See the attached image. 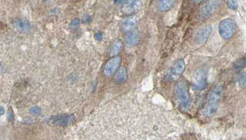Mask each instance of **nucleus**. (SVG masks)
<instances>
[{
    "mask_svg": "<svg viewBox=\"0 0 246 140\" xmlns=\"http://www.w3.org/2000/svg\"><path fill=\"white\" fill-rule=\"evenodd\" d=\"M149 114L138 99L123 97L99 108L84 125L82 140H145Z\"/></svg>",
    "mask_w": 246,
    "mask_h": 140,
    "instance_id": "obj_1",
    "label": "nucleus"
},
{
    "mask_svg": "<svg viewBox=\"0 0 246 140\" xmlns=\"http://www.w3.org/2000/svg\"><path fill=\"white\" fill-rule=\"evenodd\" d=\"M175 94L180 108L184 111H187L190 107V97L188 92L186 84L184 80L179 81L176 84Z\"/></svg>",
    "mask_w": 246,
    "mask_h": 140,
    "instance_id": "obj_2",
    "label": "nucleus"
},
{
    "mask_svg": "<svg viewBox=\"0 0 246 140\" xmlns=\"http://www.w3.org/2000/svg\"><path fill=\"white\" fill-rule=\"evenodd\" d=\"M220 35L225 40H229L235 34V23L231 18H226L220 22L218 27Z\"/></svg>",
    "mask_w": 246,
    "mask_h": 140,
    "instance_id": "obj_3",
    "label": "nucleus"
},
{
    "mask_svg": "<svg viewBox=\"0 0 246 140\" xmlns=\"http://www.w3.org/2000/svg\"><path fill=\"white\" fill-rule=\"evenodd\" d=\"M220 7L218 1H209L205 3L199 12V16L201 19H207L218 11Z\"/></svg>",
    "mask_w": 246,
    "mask_h": 140,
    "instance_id": "obj_4",
    "label": "nucleus"
},
{
    "mask_svg": "<svg viewBox=\"0 0 246 140\" xmlns=\"http://www.w3.org/2000/svg\"><path fill=\"white\" fill-rule=\"evenodd\" d=\"M184 69H185V63H184V60H177L173 64V66H171V70L168 74V78L170 80L175 81L179 79V77L184 72Z\"/></svg>",
    "mask_w": 246,
    "mask_h": 140,
    "instance_id": "obj_5",
    "label": "nucleus"
},
{
    "mask_svg": "<svg viewBox=\"0 0 246 140\" xmlns=\"http://www.w3.org/2000/svg\"><path fill=\"white\" fill-rule=\"evenodd\" d=\"M222 93H223V87L222 85L215 86L213 89L209 92V96H208V103L212 104V105L218 106L220 100L222 99Z\"/></svg>",
    "mask_w": 246,
    "mask_h": 140,
    "instance_id": "obj_6",
    "label": "nucleus"
},
{
    "mask_svg": "<svg viewBox=\"0 0 246 140\" xmlns=\"http://www.w3.org/2000/svg\"><path fill=\"white\" fill-rule=\"evenodd\" d=\"M121 58L119 57H115L113 58H111L109 61L105 64L104 68H103V73L107 76H110L115 73L119 65H120Z\"/></svg>",
    "mask_w": 246,
    "mask_h": 140,
    "instance_id": "obj_7",
    "label": "nucleus"
},
{
    "mask_svg": "<svg viewBox=\"0 0 246 140\" xmlns=\"http://www.w3.org/2000/svg\"><path fill=\"white\" fill-rule=\"evenodd\" d=\"M213 31L211 26H206L198 31L195 35V40L199 44H204L209 39Z\"/></svg>",
    "mask_w": 246,
    "mask_h": 140,
    "instance_id": "obj_8",
    "label": "nucleus"
},
{
    "mask_svg": "<svg viewBox=\"0 0 246 140\" xmlns=\"http://www.w3.org/2000/svg\"><path fill=\"white\" fill-rule=\"evenodd\" d=\"M142 3L140 1H130L124 5L122 7V12L125 14L133 13L135 12L139 11L140 9Z\"/></svg>",
    "mask_w": 246,
    "mask_h": 140,
    "instance_id": "obj_9",
    "label": "nucleus"
},
{
    "mask_svg": "<svg viewBox=\"0 0 246 140\" xmlns=\"http://www.w3.org/2000/svg\"><path fill=\"white\" fill-rule=\"evenodd\" d=\"M140 39V32L137 30H133L128 33L127 36L125 38V41L129 46H134L138 43Z\"/></svg>",
    "mask_w": 246,
    "mask_h": 140,
    "instance_id": "obj_10",
    "label": "nucleus"
},
{
    "mask_svg": "<svg viewBox=\"0 0 246 140\" xmlns=\"http://www.w3.org/2000/svg\"><path fill=\"white\" fill-rule=\"evenodd\" d=\"M14 27L18 31H20L22 33H25V32H27V31H30L31 25H30L28 21H27L26 19L20 18V19H17L15 21Z\"/></svg>",
    "mask_w": 246,
    "mask_h": 140,
    "instance_id": "obj_11",
    "label": "nucleus"
},
{
    "mask_svg": "<svg viewBox=\"0 0 246 140\" xmlns=\"http://www.w3.org/2000/svg\"><path fill=\"white\" fill-rule=\"evenodd\" d=\"M73 120H75V116L73 115H63L55 118V124L60 126H63V125H69Z\"/></svg>",
    "mask_w": 246,
    "mask_h": 140,
    "instance_id": "obj_12",
    "label": "nucleus"
},
{
    "mask_svg": "<svg viewBox=\"0 0 246 140\" xmlns=\"http://www.w3.org/2000/svg\"><path fill=\"white\" fill-rule=\"evenodd\" d=\"M137 22H138V18L136 17H130L123 21L121 27L125 31H129L135 27Z\"/></svg>",
    "mask_w": 246,
    "mask_h": 140,
    "instance_id": "obj_13",
    "label": "nucleus"
},
{
    "mask_svg": "<svg viewBox=\"0 0 246 140\" xmlns=\"http://www.w3.org/2000/svg\"><path fill=\"white\" fill-rule=\"evenodd\" d=\"M218 108V106L217 105H212L209 103H207L204 107L203 108L201 111V114L205 117H211L214 114L217 112Z\"/></svg>",
    "mask_w": 246,
    "mask_h": 140,
    "instance_id": "obj_14",
    "label": "nucleus"
},
{
    "mask_svg": "<svg viewBox=\"0 0 246 140\" xmlns=\"http://www.w3.org/2000/svg\"><path fill=\"white\" fill-rule=\"evenodd\" d=\"M114 80L116 83L117 84H124L125 81L127 80V72L124 67H121L117 71L114 76Z\"/></svg>",
    "mask_w": 246,
    "mask_h": 140,
    "instance_id": "obj_15",
    "label": "nucleus"
},
{
    "mask_svg": "<svg viewBox=\"0 0 246 140\" xmlns=\"http://www.w3.org/2000/svg\"><path fill=\"white\" fill-rule=\"evenodd\" d=\"M121 49H122V43H121V40H116L110 46L109 52H108L109 56L112 57V56L118 55L121 51Z\"/></svg>",
    "mask_w": 246,
    "mask_h": 140,
    "instance_id": "obj_16",
    "label": "nucleus"
},
{
    "mask_svg": "<svg viewBox=\"0 0 246 140\" xmlns=\"http://www.w3.org/2000/svg\"><path fill=\"white\" fill-rule=\"evenodd\" d=\"M174 2H175L172 0H162V1H158L157 6L160 11H168L173 7Z\"/></svg>",
    "mask_w": 246,
    "mask_h": 140,
    "instance_id": "obj_17",
    "label": "nucleus"
},
{
    "mask_svg": "<svg viewBox=\"0 0 246 140\" xmlns=\"http://www.w3.org/2000/svg\"><path fill=\"white\" fill-rule=\"evenodd\" d=\"M246 66V57H243L237 60L234 63V69L235 70H239Z\"/></svg>",
    "mask_w": 246,
    "mask_h": 140,
    "instance_id": "obj_18",
    "label": "nucleus"
},
{
    "mask_svg": "<svg viewBox=\"0 0 246 140\" xmlns=\"http://www.w3.org/2000/svg\"><path fill=\"white\" fill-rule=\"evenodd\" d=\"M206 86H207V81L206 80H204L199 81V82H196L195 84L193 86V89L196 90H202L204 89H205Z\"/></svg>",
    "mask_w": 246,
    "mask_h": 140,
    "instance_id": "obj_19",
    "label": "nucleus"
},
{
    "mask_svg": "<svg viewBox=\"0 0 246 140\" xmlns=\"http://www.w3.org/2000/svg\"><path fill=\"white\" fill-rule=\"evenodd\" d=\"M239 85L242 89H246V71L243 73L239 77Z\"/></svg>",
    "mask_w": 246,
    "mask_h": 140,
    "instance_id": "obj_20",
    "label": "nucleus"
},
{
    "mask_svg": "<svg viewBox=\"0 0 246 140\" xmlns=\"http://www.w3.org/2000/svg\"><path fill=\"white\" fill-rule=\"evenodd\" d=\"M227 6L229 8L232 9V10H236L238 7V2L235 0H229L227 1Z\"/></svg>",
    "mask_w": 246,
    "mask_h": 140,
    "instance_id": "obj_21",
    "label": "nucleus"
},
{
    "mask_svg": "<svg viewBox=\"0 0 246 140\" xmlns=\"http://www.w3.org/2000/svg\"><path fill=\"white\" fill-rule=\"evenodd\" d=\"M30 112H31L32 115H34V116H36V115H39V114L41 113V108L39 107H31V109H30Z\"/></svg>",
    "mask_w": 246,
    "mask_h": 140,
    "instance_id": "obj_22",
    "label": "nucleus"
},
{
    "mask_svg": "<svg viewBox=\"0 0 246 140\" xmlns=\"http://www.w3.org/2000/svg\"><path fill=\"white\" fill-rule=\"evenodd\" d=\"M102 38H103V36H102V34L100 33V32H99V33H97L96 35H95V39L98 40H101Z\"/></svg>",
    "mask_w": 246,
    "mask_h": 140,
    "instance_id": "obj_23",
    "label": "nucleus"
}]
</instances>
